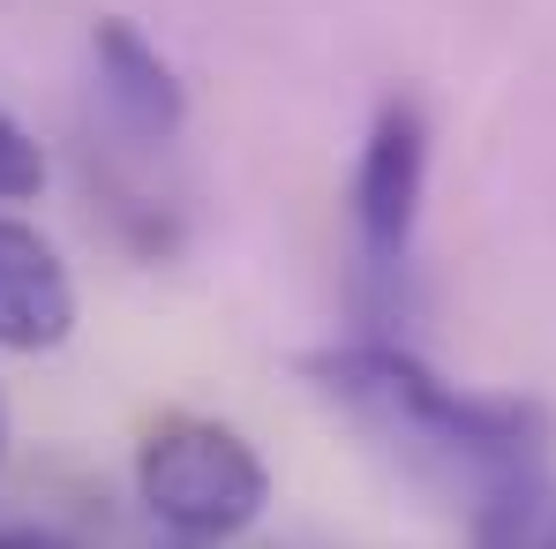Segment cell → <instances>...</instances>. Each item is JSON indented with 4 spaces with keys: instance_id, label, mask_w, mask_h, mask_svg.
Returning <instances> with one entry per match:
<instances>
[{
    "instance_id": "obj_1",
    "label": "cell",
    "mask_w": 556,
    "mask_h": 549,
    "mask_svg": "<svg viewBox=\"0 0 556 549\" xmlns=\"http://www.w3.org/2000/svg\"><path fill=\"white\" fill-rule=\"evenodd\" d=\"M301 369L316 376V391H331L339 407L369 414L376 429L481 466V482H496V474H511V466H542L549 414H542L534 399H496V391L444 384L421 354H406V347H391V339H346V347L308 354Z\"/></svg>"
},
{
    "instance_id": "obj_2",
    "label": "cell",
    "mask_w": 556,
    "mask_h": 549,
    "mask_svg": "<svg viewBox=\"0 0 556 549\" xmlns=\"http://www.w3.org/2000/svg\"><path fill=\"white\" fill-rule=\"evenodd\" d=\"M136 497L151 504L159 527H174L188 542H226L256 527V512L271 504V474L233 422L166 414L136 445Z\"/></svg>"
},
{
    "instance_id": "obj_3",
    "label": "cell",
    "mask_w": 556,
    "mask_h": 549,
    "mask_svg": "<svg viewBox=\"0 0 556 549\" xmlns=\"http://www.w3.org/2000/svg\"><path fill=\"white\" fill-rule=\"evenodd\" d=\"M429 196V121L406 98H383L354 159V241L369 272H399Z\"/></svg>"
},
{
    "instance_id": "obj_4",
    "label": "cell",
    "mask_w": 556,
    "mask_h": 549,
    "mask_svg": "<svg viewBox=\"0 0 556 549\" xmlns=\"http://www.w3.org/2000/svg\"><path fill=\"white\" fill-rule=\"evenodd\" d=\"M68 332H76V286H68L61 249L38 226L0 219V347L53 354Z\"/></svg>"
},
{
    "instance_id": "obj_5",
    "label": "cell",
    "mask_w": 556,
    "mask_h": 549,
    "mask_svg": "<svg viewBox=\"0 0 556 549\" xmlns=\"http://www.w3.org/2000/svg\"><path fill=\"white\" fill-rule=\"evenodd\" d=\"M91 61H98V91L113 105V121L143 144H166L188 113V91L174 76V61L128 23V15H105L91 30Z\"/></svg>"
},
{
    "instance_id": "obj_6",
    "label": "cell",
    "mask_w": 556,
    "mask_h": 549,
    "mask_svg": "<svg viewBox=\"0 0 556 549\" xmlns=\"http://www.w3.org/2000/svg\"><path fill=\"white\" fill-rule=\"evenodd\" d=\"M473 549H556V482L542 466H511L481 489Z\"/></svg>"
},
{
    "instance_id": "obj_7",
    "label": "cell",
    "mask_w": 556,
    "mask_h": 549,
    "mask_svg": "<svg viewBox=\"0 0 556 549\" xmlns=\"http://www.w3.org/2000/svg\"><path fill=\"white\" fill-rule=\"evenodd\" d=\"M38 188H46V151L30 144L23 121L0 113V203H30Z\"/></svg>"
},
{
    "instance_id": "obj_8",
    "label": "cell",
    "mask_w": 556,
    "mask_h": 549,
    "mask_svg": "<svg viewBox=\"0 0 556 549\" xmlns=\"http://www.w3.org/2000/svg\"><path fill=\"white\" fill-rule=\"evenodd\" d=\"M0 549H68V542L46 535V527H0Z\"/></svg>"
},
{
    "instance_id": "obj_9",
    "label": "cell",
    "mask_w": 556,
    "mask_h": 549,
    "mask_svg": "<svg viewBox=\"0 0 556 549\" xmlns=\"http://www.w3.org/2000/svg\"><path fill=\"white\" fill-rule=\"evenodd\" d=\"M0 459H8V407H0Z\"/></svg>"
}]
</instances>
